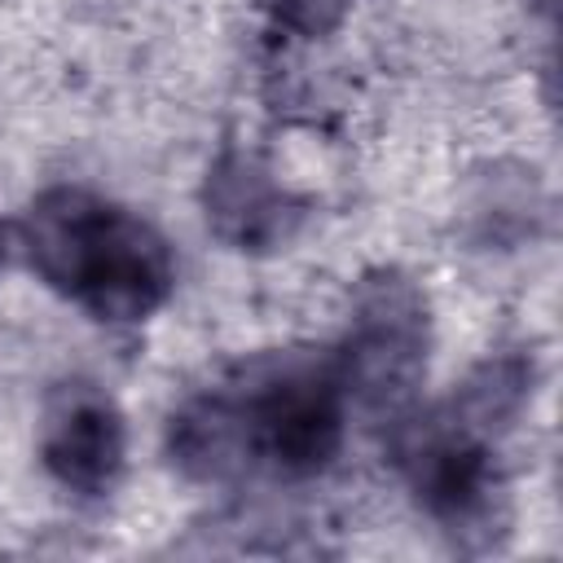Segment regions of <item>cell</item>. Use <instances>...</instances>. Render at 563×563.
<instances>
[{"instance_id":"1","label":"cell","mask_w":563,"mask_h":563,"mask_svg":"<svg viewBox=\"0 0 563 563\" xmlns=\"http://www.w3.org/2000/svg\"><path fill=\"white\" fill-rule=\"evenodd\" d=\"M343 444V378L317 356L255 365L242 383L216 387L172 418V453L189 475L229 479L242 471L317 475Z\"/></svg>"},{"instance_id":"2","label":"cell","mask_w":563,"mask_h":563,"mask_svg":"<svg viewBox=\"0 0 563 563\" xmlns=\"http://www.w3.org/2000/svg\"><path fill=\"white\" fill-rule=\"evenodd\" d=\"M22 246L31 268L97 321H141L172 290L167 242L132 211L84 189H48L31 202Z\"/></svg>"},{"instance_id":"3","label":"cell","mask_w":563,"mask_h":563,"mask_svg":"<svg viewBox=\"0 0 563 563\" xmlns=\"http://www.w3.org/2000/svg\"><path fill=\"white\" fill-rule=\"evenodd\" d=\"M40 457L70 493H110L123 471V418L114 400L92 383H62L44 405Z\"/></svg>"},{"instance_id":"4","label":"cell","mask_w":563,"mask_h":563,"mask_svg":"<svg viewBox=\"0 0 563 563\" xmlns=\"http://www.w3.org/2000/svg\"><path fill=\"white\" fill-rule=\"evenodd\" d=\"M422 303L405 282H383L365 312L356 317V334L339 356L343 391H365V400H400L422 369Z\"/></svg>"}]
</instances>
